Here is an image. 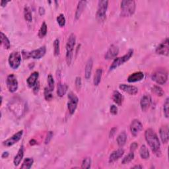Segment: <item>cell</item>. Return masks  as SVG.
Here are the masks:
<instances>
[{
  "label": "cell",
  "mask_w": 169,
  "mask_h": 169,
  "mask_svg": "<svg viewBox=\"0 0 169 169\" xmlns=\"http://www.w3.org/2000/svg\"><path fill=\"white\" fill-rule=\"evenodd\" d=\"M119 88L121 90H122L123 91L132 95H135L137 93H138V89H137L136 87H135V86L128 85L125 84H121L119 86Z\"/></svg>",
  "instance_id": "cell-17"
},
{
  "label": "cell",
  "mask_w": 169,
  "mask_h": 169,
  "mask_svg": "<svg viewBox=\"0 0 169 169\" xmlns=\"http://www.w3.org/2000/svg\"><path fill=\"white\" fill-rule=\"evenodd\" d=\"M163 111H164V116H166V118H168V116H169V99L168 98H167L164 103Z\"/></svg>",
  "instance_id": "cell-37"
},
{
  "label": "cell",
  "mask_w": 169,
  "mask_h": 169,
  "mask_svg": "<svg viewBox=\"0 0 169 169\" xmlns=\"http://www.w3.org/2000/svg\"><path fill=\"white\" fill-rule=\"evenodd\" d=\"M152 80L159 85H164L168 80V73L164 69H158L152 74Z\"/></svg>",
  "instance_id": "cell-5"
},
{
  "label": "cell",
  "mask_w": 169,
  "mask_h": 169,
  "mask_svg": "<svg viewBox=\"0 0 169 169\" xmlns=\"http://www.w3.org/2000/svg\"><path fill=\"white\" fill-rule=\"evenodd\" d=\"M91 166V159L89 157L85 158L83 160L81 164V168H90Z\"/></svg>",
  "instance_id": "cell-34"
},
{
  "label": "cell",
  "mask_w": 169,
  "mask_h": 169,
  "mask_svg": "<svg viewBox=\"0 0 169 169\" xmlns=\"http://www.w3.org/2000/svg\"><path fill=\"white\" fill-rule=\"evenodd\" d=\"M108 6V1L107 0H101L98 3V9L97 12V19L98 21L103 22L106 19L107 11Z\"/></svg>",
  "instance_id": "cell-4"
},
{
  "label": "cell",
  "mask_w": 169,
  "mask_h": 169,
  "mask_svg": "<svg viewBox=\"0 0 169 169\" xmlns=\"http://www.w3.org/2000/svg\"><path fill=\"white\" fill-rule=\"evenodd\" d=\"M34 89H33V91L34 93V94H37L39 91V89H40V85H39V83L37 82L35 85L34 86Z\"/></svg>",
  "instance_id": "cell-44"
},
{
  "label": "cell",
  "mask_w": 169,
  "mask_h": 169,
  "mask_svg": "<svg viewBox=\"0 0 169 169\" xmlns=\"http://www.w3.org/2000/svg\"><path fill=\"white\" fill-rule=\"evenodd\" d=\"M7 87L9 91L11 93H15L18 89V81L17 77L13 74H10L7 76Z\"/></svg>",
  "instance_id": "cell-10"
},
{
  "label": "cell",
  "mask_w": 169,
  "mask_h": 169,
  "mask_svg": "<svg viewBox=\"0 0 169 169\" xmlns=\"http://www.w3.org/2000/svg\"><path fill=\"white\" fill-rule=\"evenodd\" d=\"M159 134L162 142L163 143H168L169 139V133H168V127L167 125H164L160 128Z\"/></svg>",
  "instance_id": "cell-16"
},
{
  "label": "cell",
  "mask_w": 169,
  "mask_h": 169,
  "mask_svg": "<svg viewBox=\"0 0 169 169\" xmlns=\"http://www.w3.org/2000/svg\"><path fill=\"white\" fill-rule=\"evenodd\" d=\"M23 134V130H20L18 132H17L15 134H14L13 136L9 137V139H7L5 141H3V145L5 147H11L14 144L17 143L18 141L21 139L22 136Z\"/></svg>",
  "instance_id": "cell-12"
},
{
  "label": "cell",
  "mask_w": 169,
  "mask_h": 169,
  "mask_svg": "<svg viewBox=\"0 0 169 169\" xmlns=\"http://www.w3.org/2000/svg\"><path fill=\"white\" fill-rule=\"evenodd\" d=\"M30 145H36L37 144V141L35 140V139H32V140H30Z\"/></svg>",
  "instance_id": "cell-50"
},
{
  "label": "cell",
  "mask_w": 169,
  "mask_h": 169,
  "mask_svg": "<svg viewBox=\"0 0 169 169\" xmlns=\"http://www.w3.org/2000/svg\"><path fill=\"white\" fill-rule=\"evenodd\" d=\"M123 96L118 91H115L113 93L112 95V100L114 103L118 106H121L123 103Z\"/></svg>",
  "instance_id": "cell-24"
},
{
  "label": "cell",
  "mask_w": 169,
  "mask_h": 169,
  "mask_svg": "<svg viewBox=\"0 0 169 169\" xmlns=\"http://www.w3.org/2000/svg\"><path fill=\"white\" fill-rule=\"evenodd\" d=\"M144 78V73L141 72H137L131 74L128 78L129 83H135L140 81Z\"/></svg>",
  "instance_id": "cell-19"
},
{
  "label": "cell",
  "mask_w": 169,
  "mask_h": 169,
  "mask_svg": "<svg viewBox=\"0 0 169 169\" xmlns=\"http://www.w3.org/2000/svg\"><path fill=\"white\" fill-rule=\"evenodd\" d=\"M38 13L40 15H44L45 14V9L43 7H40L38 9Z\"/></svg>",
  "instance_id": "cell-47"
},
{
  "label": "cell",
  "mask_w": 169,
  "mask_h": 169,
  "mask_svg": "<svg viewBox=\"0 0 169 169\" xmlns=\"http://www.w3.org/2000/svg\"><path fill=\"white\" fill-rule=\"evenodd\" d=\"M48 88L50 91H53L54 89V80L52 75H49L48 76Z\"/></svg>",
  "instance_id": "cell-40"
},
{
  "label": "cell",
  "mask_w": 169,
  "mask_h": 169,
  "mask_svg": "<svg viewBox=\"0 0 169 169\" xmlns=\"http://www.w3.org/2000/svg\"><path fill=\"white\" fill-rule=\"evenodd\" d=\"M133 54V50L132 49H130L128 50V52L125 54L124 56L116 58L115 60H114V62H112V64L111 65V67H110V69L113 70L114 69H116L121 65L124 64L125 62H128L129 59L132 58Z\"/></svg>",
  "instance_id": "cell-7"
},
{
  "label": "cell",
  "mask_w": 169,
  "mask_h": 169,
  "mask_svg": "<svg viewBox=\"0 0 169 169\" xmlns=\"http://www.w3.org/2000/svg\"><path fill=\"white\" fill-rule=\"evenodd\" d=\"M136 2L133 0H124L121 2V15L123 17H130L136 11Z\"/></svg>",
  "instance_id": "cell-2"
},
{
  "label": "cell",
  "mask_w": 169,
  "mask_h": 169,
  "mask_svg": "<svg viewBox=\"0 0 169 169\" xmlns=\"http://www.w3.org/2000/svg\"><path fill=\"white\" fill-rule=\"evenodd\" d=\"M75 83H76V88L77 89H80L81 87L82 81H81V78L80 77H77L76 79V81H75Z\"/></svg>",
  "instance_id": "cell-41"
},
{
  "label": "cell",
  "mask_w": 169,
  "mask_h": 169,
  "mask_svg": "<svg viewBox=\"0 0 169 169\" xmlns=\"http://www.w3.org/2000/svg\"><path fill=\"white\" fill-rule=\"evenodd\" d=\"M53 135H54V133H53L52 132H48V134H47L46 137V139H45V143L46 144L49 143V142H50V141H51V139H52V138Z\"/></svg>",
  "instance_id": "cell-42"
},
{
  "label": "cell",
  "mask_w": 169,
  "mask_h": 169,
  "mask_svg": "<svg viewBox=\"0 0 169 169\" xmlns=\"http://www.w3.org/2000/svg\"><path fill=\"white\" fill-rule=\"evenodd\" d=\"M9 3V1H3V0H2V1H1V6L2 7H5L7 3Z\"/></svg>",
  "instance_id": "cell-48"
},
{
  "label": "cell",
  "mask_w": 169,
  "mask_h": 169,
  "mask_svg": "<svg viewBox=\"0 0 169 169\" xmlns=\"http://www.w3.org/2000/svg\"><path fill=\"white\" fill-rule=\"evenodd\" d=\"M52 91H50V89L48 87H46L44 89V98H45V99L47 100V101H50L52 99V98H53V95H52Z\"/></svg>",
  "instance_id": "cell-36"
},
{
  "label": "cell",
  "mask_w": 169,
  "mask_h": 169,
  "mask_svg": "<svg viewBox=\"0 0 169 169\" xmlns=\"http://www.w3.org/2000/svg\"><path fill=\"white\" fill-rule=\"evenodd\" d=\"M68 108L69 112L71 114H73L76 112V110L77 107V104L79 102L78 97L76 95V94L71 92L68 94Z\"/></svg>",
  "instance_id": "cell-9"
},
{
  "label": "cell",
  "mask_w": 169,
  "mask_h": 169,
  "mask_svg": "<svg viewBox=\"0 0 169 169\" xmlns=\"http://www.w3.org/2000/svg\"><path fill=\"white\" fill-rule=\"evenodd\" d=\"M68 87L66 84H62L61 83L58 84V89H57V94L59 97H62L68 91Z\"/></svg>",
  "instance_id": "cell-25"
},
{
  "label": "cell",
  "mask_w": 169,
  "mask_h": 169,
  "mask_svg": "<svg viewBox=\"0 0 169 169\" xmlns=\"http://www.w3.org/2000/svg\"><path fill=\"white\" fill-rule=\"evenodd\" d=\"M46 52V47L43 46L37 50H34L31 52H27V51H23L22 55L23 57L25 59H29L30 58L33 59H40L44 56Z\"/></svg>",
  "instance_id": "cell-6"
},
{
  "label": "cell",
  "mask_w": 169,
  "mask_h": 169,
  "mask_svg": "<svg viewBox=\"0 0 169 169\" xmlns=\"http://www.w3.org/2000/svg\"><path fill=\"white\" fill-rule=\"evenodd\" d=\"M76 37L73 33L71 34L67 41L66 44V62L68 65H69L72 61L73 51L76 44Z\"/></svg>",
  "instance_id": "cell-3"
},
{
  "label": "cell",
  "mask_w": 169,
  "mask_h": 169,
  "mask_svg": "<svg viewBox=\"0 0 169 169\" xmlns=\"http://www.w3.org/2000/svg\"><path fill=\"white\" fill-rule=\"evenodd\" d=\"M143 167L141 166V165H136V166L133 167L132 168H142Z\"/></svg>",
  "instance_id": "cell-51"
},
{
  "label": "cell",
  "mask_w": 169,
  "mask_h": 169,
  "mask_svg": "<svg viewBox=\"0 0 169 169\" xmlns=\"http://www.w3.org/2000/svg\"><path fill=\"white\" fill-rule=\"evenodd\" d=\"M138 147V144H137L136 142H133L130 145V151L133 152L135 150H136V149Z\"/></svg>",
  "instance_id": "cell-45"
},
{
  "label": "cell",
  "mask_w": 169,
  "mask_h": 169,
  "mask_svg": "<svg viewBox=\"0 0 169 169\" xmlns=\"http://www.w3.org/2000/svg\"><path fill=\"white\" fill-rule=\"evenodd\" d=\"M119 53V48L118 46L115 45H111L109 49L105 54V59L106 60H111V59L115 58L116 56Z\"/></svg>",
  "instance_id": "cell-15"
},
{
  "label": "cell",
  "mask_w": 169,
  "mask_h": 169,
  "mask_svg": "<svg viewBox=\"0 0 169 169\" xmlns=\"http://www.w3.org/2000/svg\"><path fill=\"white\" fill-rule=\"evenodd\" d=\"M54 55L56 56L60 54V40L59 39H56L54 42Z\"/></svg>",
  "instance_id": "cell-35"
},
{
  "label": "cell",
  "mask_w": 169,
  "mask_h": 169,
  "mask_svg": "<svg viewBox=\"0 0 169 169\" xmlns=\"http://www.w3.org/2000/svg\"><path fill=\"white\" fill-rule=\"evenodd\" d=\"M117 143L120 147H122L125 145L127 140V134L125 132L120 133L117 137Z\"/></svg>",
  "instance_id": "cell-26"
},
{
  "label": "cell",
  "mask_w": 169,
  "mask_h": 169,
  "mask_svg": "<svg viewBox=\"0 0 169 169\" xmlns=\"http://www.w3.org/2000/svg\"><path fill=\"white\" fill-rule=\"evenodd\" d=\"M139 155L141 157V159H148L149 158V151L147 147L145 145H141L140 149H139Z\"/></svg>",
  "instance_id": "cell-27"
},
{
  "label": "cell",
  "mask_w": 169,
  "mask_h": 169,
  "mask_svg": "<svg viewBox=\"0 0 169 169\" xmlns=\"http://www.w3.org/2000/svg\"><path fill=\"white\" fill-rule=\"evenodd\" d=\"M93 65V59L89 58L87 62V64H86L85 68V77L87 79H89L91 76Z\"/></svg>",
  "instance_id": "cell-20"
},
{
  "label": "cell",
  "mask_w": 169,
  "mask_h": 169,
  "mask_svg": "<svg viewBox=\"0 0 169 169\" xmlns=\"http://www.w3.org/2000/svg\"><path fill=\"white\" fill-rule=\"evenodd\" d=\"M23 156H24V147H23V145H22L21 148L19 149V150L18 151L17 154L14 158L13 163L15 166H18V165L21 163L23 158Z\"/></svg>",
  "instance_id": "cell-22"
},
{
  "label": "cell",
  "mask_w": 169,
  "mask_h": 169,
  "mask_svg": "<svg viewBox=\"0 0 169 169\" xmlns=\"http://www.w3.org/2000/svg\"><path fill=\"white\" fill-rule=\"evenodd\" d=\"M86 4H87V2L86 1H80L78 2V5H77L76 11V19H79V17H81L83 11L85 7L86 6Z\"/></svg>",
  "instance_id": "cell-23"
},
{
  "label": "cell",
  "mask_w": 169,
  "mask_h": 169,
  "mask_svg": "<svg viewBox=\"0 0 169 169\" xmlns=\"http://www.w3.org/2000/svg\"><path fill=\"white\" fill-rule=\"evenodd\" d=\"M151 103V97L149 95H145L141 97L140 100V106L142 111L145 112L150 107Z\"/></svg>",
  "instance_id": "cell-14"
},
{
  "label": "cell",
  "mask_w": 169,
  "mask_h": 169,
  "mask_svg": "<svg viewBox=\"0 0 169 169\" xmlns=\"http://www.w3.org/2000/svg\"><path fill=\"white\" fill-rule=\"evenodd\" d=\"M134 159V153H133V152L131 151L130 153H129L128 155H127L126 156H125L124 158L122 159V160H121V163L125 164H128L129 163V162H131V161Z\"/></svg>",
  "instance_id": "cell-33"
},
{
  "label": "cell",
  "mask_w": 169,
  "mask_h": 169,
  "mask_svg": "<svg viewBox=\"0 0 169 169\" xmlns=\"http://www.w3.org/2000/svg\"><path fill=\"white\" fill-rule=\"evenodd\" d=\"M57 22L61 27L64 26L65 25V18L63 14H60L57 17Z\"/></svg>",
  "instance_id": "cell-38"
},
{
  "label": "cell",
  "mask_w": 169,
  "mask_h": 169,
  "mask_svg": "<svg viewBox=\"0 0 169 169\" xmlns=\"http://www.w3.org/2000/svg\"><path fill=\"white\" fill-rule=\"evenodd\" d=\"M145 137L147 143L155 154L160 153V143L155 132L151 128L147 129L145 132Z\"/></svg>",
  "instance_id": "cell-1"
},
{
  "label": "cell",
  "mask_w": 169,
  "mask_h": 169,
  "mask_svg": "<svg viewBox=\"0 0 169 169\" xmlns=\"http://www.w3.org/2000/svg\"><path fill=\"white\" fill-rule=\"evenodd\" d=\"M8 156H9V153L8 152H4L2 154V158H7V157Z\"/></svg>",
  "instance_id": "cell-49"
},
{
  "label": "cell",
  "mask_w": 169,
  "mask_h": 169,
  "mask_svg": "<svg viewBox=\"0 0 169 169\" xmlns=\"http://www.w3.org/2000/svg\"><path fill=\"white\" fill-rule=\"evenodd\" d=\"M152 91H153V92H154L157 96L161 97V96H163L164 94L163 89H161L160 87H159V86H157V85L153 86V87L152 88Z\"/></svg>",
  "instance_id": "cell-39"
},
{
  "label": "cell",
  "mask_w": 169,
  "mask_h": 169,
  "mask_svg": "<svg viewBox=\"0 0 169 169\" xmlns=\"http://www.w3.org/2000/svg\"><path fill=\"white\" fill-rule=\"evenodd\" d=\"M38 78V72H34L30 74V76L26 79V83L29 87H33L37 83V79Z\"/></svg>",
  "instance_id": "cell-21"
},
{
  "label": "cell",
  "mask_w": 169,
  "mask_h": 169,
  "mask_svg": "<svg viewBox=\"0 0 169 169\" xmlns=\"http://www.w3.org/2000/svg\"><path fill=\"white\" fill-rule=\"evenodd\" d=\"M47 29H48V28H47V25L46 24L45 22H44L42 24L40 30H39V32H38L39 38H44L46 36L47 33Z\"/></svg>",
  "instance_id": "cell-32"
},
{
  "label": "cell",
  "mask_w": 169,
  "mask_h": 169,
  "mask_svg": "<svg viewBox=\"0 0 169 169\" xmlns=\"http://www.w3.org/2000/svg\"><path fill=\"white\" fill-rule=\"evenodd\" d=\"M1 42L2 44L4 46V48L6 49H9L10 48V41L8 39V38L7 37L6 35L3 33V32H1Z\"/></svg>",
  "instance_id": "cell-29"
},
{
  "label": "cell",
  "mask_w": 169,
  "mask_h": 169,
  "mask_svg": "<svg viewBox=\"0 0 169 169\" xmlns=\"http://www.w3.org/2000/svg\"><path fill=\"white\" fill-rule=\"evenodd\" d=\"M102 75H103V69L101 68L97 69L95 72V76H94V79H93V83L95 86L99 85L100 83Z\"/></svg>",
  "instance_id": "cell-28"
},
{
  "label": "cell",
  "mask_w": 169,
  "mask_h": 169,
  "mask_svg": "<svg viewBox=\"0 0 169 169\" xmlns=\"http://www.w3.org/2000/svg\"><path fill=\"white\" fill-rule=\"evenodd\" d=\"M157 54L163 55V56H168L169 55V41L168 38H167L164 41L157 47L156 48Z\"/></svg>",
  "instance_id": "cell-11"
},
{
  "label": "cell",
  "mask_w": 169,
  "mask_h": 169,
  "mask_svg": "<svg viewBox=\"0 0 169 169\" xmlns=\"http://www.w3.org/2000/svg\"><path fill=\"white\" fill-rule=\"evenodd\" d=\"M33 163H34V160L33 158H26L25 160L23 161L21 168L22 169H29L33 166Z\"/></svg>",
  "instance_id": "cell-30"
},
{
  "label": "cell",
  "mask_w": 169,
  "mask_h": 169,
  "mask_svg": "<svg viewBox=\"0 0 169 169\" xmlns=\"http://www.w3.org/2000/svg\"><path fill=\"white\" fill-rule=\"evenodd\" d=\"M110 111L111 113L113 115H116L118 114V108L116 107L115 105H112L110 108Z\"/></svg>",
  "instance_id": "cell-43"
},
{
  "label": "cell",
  "mask_w": 169,
  "mask_h": 169,
  "mask_svg": "<svg viewBox=\"0 0 169 169\" xmlns=\"http://www.w3.org/2000/svg\"><path fill=\"white\" fill-rule=\"evenodd\" d=\"M9 64L11 68L17 69L21 65V56L18 52H13L9 55Z\"/></svg>",
  "instance_id": "cell-8"
},
{
  "label": "cell",
  "mask_w": 169,
  "mask_h": 169,
  "mask_svg": "<svg viewBox=\"0 0 169 169\" xmlns=\"http://www.w3.org/2000/svg\"><path fill=\"white\" fill-rule=\"evenodd\" d=\"M117 130L116 128H113L111 129V132H110V134H109V137L110 138H112V137L115 135L116 132Z\"/></svg>",
  "instance_id": "cell-46"
},
{
  "label": "cell",
  "mask_w": 169,
  "mask_h": 169,
  "mask_svg": "<svg viewBox=\"0 0 169 169\" xmlns=\"http://www.w3.org/2000/svg\"><path fill=\"white\" fill-rule=\"evenodd\" d=\"M142 129L143 125L139 120L135 119L132 121L130 124V132L133 136H137L138 135L139 133L142 130Z\"/></svg>",
  "instance_id": "cell-13"
},
{
  "label": "cell",
  "mask_w": 169,
  "mask_h": 169,
  "mask_svg": "<svg viewBox=\"0 0 169 169\" xmlns=\"http://www.w3.org/2000/svg\"><path fill=\"white\" fill-rule=\"evenodd\" d=\"M24 17L25 20L28 22H31L33 21V16L32 13L29 7H25L24 9Z\"/></svg>",
  "instance_id": "cell-31"
},
{
  "label": "cell",
  "mask_w": 169,
  "mask_h": 169,
  "mask_svg": "<svg viewBox=\"0 0 169 169\" xmlns=\"http://www.w3.org/2000/svg\"><path fill=\"white\" fill-rule=\"evenodd\" d=\"M124 153V150L121 148L114 151L109 157V163H112L114 162H115L116 160H118L120 158H121V157L123 156Z\"/></svg>",
  "instance_id": "cell-18"
}]
</instances>
